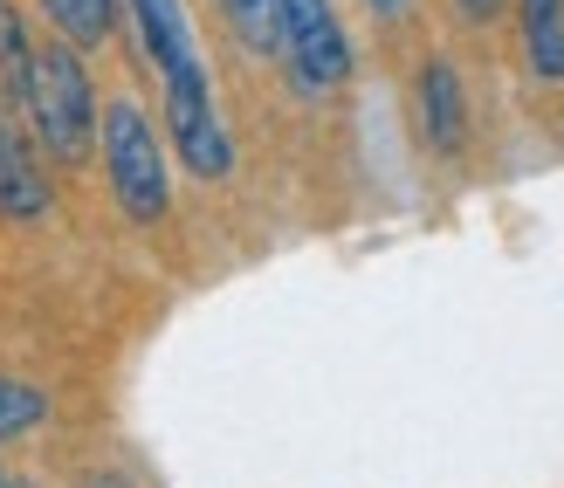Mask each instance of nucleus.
Wrapping results in <instances>:
<instances>
[{"label":"nucleus","mask_w":564,"mask_h":488,"mask_svg":"<svg viewBox=\"0 0 564 488\" xmlns=\"http://www.w3.org/2000/svg\"><path fill=\"white\" fill-rule=\"evenodd\" d=\"M97 152H104V180H110L118 214L138 227L165 220V207H173V172H165V138L145 118V104L110 97L104 118H97Z\"/></svg>","instance_id":"nucleus-1"},{"label":"nucleus","mask_w":564,"mask_h":488,"mask_svg":"<svg viewBox=\"0 0 564 488\" xmlns=\"http://www.w3.org/2000/svg\"><path fill=\"white\" fill-rule=\"evenodd\" d=\"M28 131L35 145L63 165H83L97 152V83H90V63L83 48L69 42H48L35 48V83H28Z\"/></svg>","instance_id":"nucleus-2"},{"label":"nucleus","mask_w":564,"mask_h":488,"mask_svg":"<svg viewBox=\"0 0 564 488\" xmlns=\"http://www.w3.org/2000/svg\"><path fill=\"white\" fill-rule=\"evenodd\" d=\"M159 90H165V145L180 152V165L193 180H228L235 172V138L220 124L207 63H193L180 76H159Z\"/></svg>","instance_id":"nucleus-3"},{"label":"nucleus","mask_w":564,"mask_h":488,"mask_svg":"<svg viewBox=\"0 0 564 488\" xmlns=\"http://www.w3.org/2000/svg\"><path fill=\"white\" fill-rule=\"evenodd\" d=\"M282 69L303 97H330L351 76V35L330 0H282Z\"/></svg>","instance_id":"nucleus-4"},{"label":"nucleus","mask_w":564,"mask_h":488,"mask_svg":"<svg viewBox=\"0 0 564 488\" xmlns=\"http://www.w3.org/2000/svg\"><path fill=\"white\" fill-rule=\"evenodd\" d=\"M413 104H420V138H427L441 159H455L468 145V90H462L455 63H441V55H434V63L420 69Z\"/></svg>","instance_id":"nucleus-5"},{"label":"nucleus","mask_w":564,"mask_h":488,"mask_svg":"<svg viewBox=\"0 0 564 488\" xmlns=\"http://www.w3.org/2000/svg\"><path fill=\"white\" fill-rule=\"evenodd\" d=\"M124 8H131V28H138V42H145L159 76H180L200 63V35H193L186 0H124Z\"/></svg>","instance_id":"nucleus-6"},{"label":"nucleus","mask_w":564,"mask_h":488,"mask_svg":"<svg viewBox=\"0 0 564 488\" xmlns=\"http://www.w3.org/2000/svg\"><path fill=\"white\" fill-rule=\"evenodd\" d=\"M48 207H55V193H48L35 145L14 124H0V220H48Z\"/></svg>","instance_id":"nucleus-7"},{"label":"nucleus","mask_w":564,"mask_h":488,"mask_svg":"<svg viewBox=\"0 0 564 488\" xmlns=\"http://www.w3.org/2000/svg\"><path fill=\"white\" fill-rule=\"evenodd\" d=\"M523 63L538 83H564V0H517Z\"/></svg>","instance_id":"nucleus-8"},{"label":"nucleus","mask_w":564,"mask_h":488,"mask_svg":"<svg viewBox=\"0 0 564 488\" xmlns=\"http://www.w3.org/2000/svg\"><path fill=\"white\" fill-rule=\"evenodd\" d=\"M42 14L55 21V42H69L83 55L118 35V0H42Z\"/></svg>","instance_id":"nucleus-9"},{"label":"nucleus","mask_w":564,"mask_h":488,"mask_svg":"<svg viewBox=\"0 0 564 488\" xmlns=\"http://www.w3.org/2000/svg\"><path fill=\"white\" fill-rule=\"evenodd\" d=\"M28 83H35V42H28V21L14 0H0V97L14 110L28 104Z\"/></svg>","instance_id":"nucleus-10"},{"label":"nucleus","mask_w":564,"mask_h":488,"mask_svg":"<svg viewBox=\"0 0 564 488\" xmlns=\"http://www.w3.org/2000/svg\"><path fill=\"white\" fill-rule=\"evenodd\" d=\"M220 14H228L235 42L248 55H275L282 48V0H220Z\"/></svg>","instance_id":"nucleus-11"},{"label":"nucleus","mask_w":564,"mask_h":488,"mask_svg":"<svg viewBox=\"0 0 564 488\" xmlns=\"http://www.w3.org/2000/svg\"><path fill=\"white\" fill-rule=\"evenodd\" d=\"M35 426H48V392L21 386V379H0V441H28Z\"/></svg>","instance_id":"nucleus-12"},{"label":"nucleus","mask_w":564,"mask_h":488,"mask_svg":"<svg viewBox=\"0 0 564 488\" xmlns=\"http://www.w3.org/2000/svg\"><path fill=\"white\" fill-rule=\"evenodd\" d=\"M455 8H462L468 21H496V14H502V0H455Z\"/></svg>","instance_id":"nucleus-13"},{"label":"nucleus","mask_w":564,"mask_h":488,"mask_svg":"<svg viewBox=\"0 0 564 488\" xmlns=\"http://www.w3.org/2000/svg\"><path fill=\"white\" fill-rule=\"evenodd\" d=\"M365 8H372L379 21H406V8H413V0H365Z\"/></svg>","instance_id":"nucleus-14"},{"label":"nucleus","mask_w":564,"mask_h":488,"mask_svg":"<svg viewBox=\"0 0 564 488\" xmlns=\"http://www.w3.org/2000/svg\"><path fill=\"white\" fill-rule=\"evenodd\" d=\"M0 488H21V481H0Z\"/></svg>","instance_id":"nucleus-15"}]
</instances>
